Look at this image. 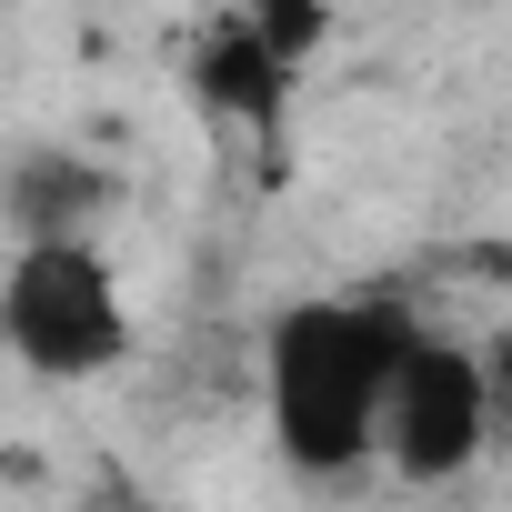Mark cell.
<instances>
[{"label":"cell","mask_w":512,"mask_h":512,"mask_svg":"<svg viewBox=\"0 0 512 512\" xmlns=\"http://www.w3.org/2000/svg\"><path fill=\"white\" fill-rule=\"evenodd\" d=\"M412 342L402 302H292L262 332V412L292 472L342 482L352 462L382 452V402L392 362Z\"/></svg>","instance_id":"cell-1"},{"label":"cell","mask_w":512,"mask_h":512,"mask_svg":"<svg viewBox=\"0 0 512 512\" xmlns=\"http://www.w3.org/2000/svg\"><path fill=\"white\" fill-rule=\"evenodd\" d=\"M482 382H492V432H512V332L482 352Z\"/></svg>","instance_id":"cell-5"},{"label":"cell","mask_w":512,"mask_h":512,"mask_svg":"<svg viewBox=\"0 0 512 512\" xmlns=\"http://www.w3.org/2000/svg\"><path fill=\"white\" fill-rule=\"evenodd\" d=\"M492 442H502V432H492L482 352L412 322V342H402V362H392V402H382V462H392L402 482H462Z\"/></svg>","instance_id":"cell-3"},{"label":"cell","mask_w":512,"mask_h":512,"mask_svg":"<svg viewBox=\"0 0 512 512\" xmlns=\"http://www.w3.org/2000/svg\"><path fill=\"white\" fill-rule=\"evenodd\" d=\"M101 201H111V181H101L81 151H31V161L11 171V221H21V241L91 231V221H101Z\"/></svg>","instance_id":"cell-4"},{"label":"cell","mask_w":512,"mask_h":512,"mask_svg":"<svg viewBox=\"0 0 512 512\" xmlns=\"http://www.w3.org/2000/svg\"><path fill=\"white\" fill-rule=\"evenodd\" d=\"M0 342L41 382H101L131 352V302H121V272L101 262L91 231L21 241L11 282H0Z\"/></svg>","instance_id":"cell-2"}]
</instances>
